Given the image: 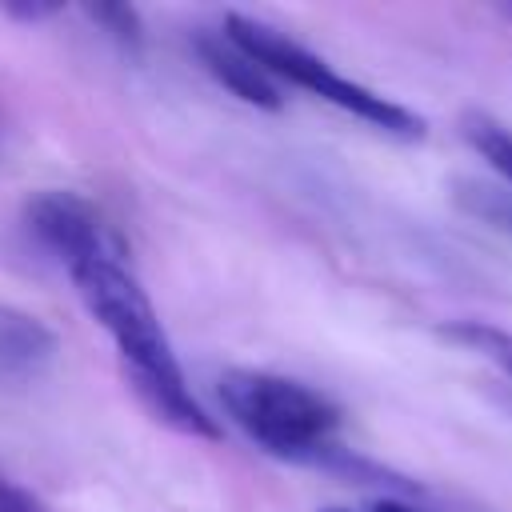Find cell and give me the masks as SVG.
Masks as SVG:
<instances>
[{"label":"cell","mask_w":512,"mask_h":512,"mask_svg":"<svg viewBox=\"0 0 512 512\" xmlns=\"http://www.w3.org/2000/svg\"><path fill=\"white\" fill-rule=\"evenodd\" d=\"M224 36L240 52H248L268 76H280V80H288V84H296V88L344 108V112L360 116L372 128H380L388 136H400V140H420L424 136V120L412 108H404V104H396V100H388V96L340 76L324 56L308 52L304 44H296L292 36H284L280 28H272L264 20H252L244 12H228L224 16Z\"/></svg>","instance_id":"obj_3"},{"label":"cell","mask_w":512,"mask_h":512,"mask_svg":"<svg viewBox=\"0 0 512 512\" xmlns=\"http://www.w3.org/2000/svg\"><path fill=\"white\" fill-rule=\"evenodd\" d=\"M0 12L8 20H24V24H36V20H52L60 12V4H0Z\"/></svg>","instance_id":"obj_12"},{"label":"cell","mask_w":512,"mask_h":512,"mask_svg":"<svg viewBox=\"0 0 512 512\" xmlns=\"http://www.w3.org/2000/svg\"><path fill=\"white\" fill-rule=\"evenodd\" d=\"M464 136L468 144L504 176V184H512V132L488 116H468L464 120Z\"/></svg>","instance_id":"obj_9"},{"label":"cell","mask_w":512,"mask_h":512,"mask_svg":"<svg viewBox=\"0 0 512 512\" xmlns=\"http://www.w3.org/2000/svg\"><path fill=\"white\" fill-rule=\"evenodd\" d=\"M452 200L468 216H476V220H484V224H492V228L512 236V192H504L496 184H484V180H456L452 184Z\"/></svg>","instance_id":"obj_7"},{"label":"cell","mask_w":512,"mask_h":512,"mask_svg":"<svg viewBox=\"0 0 512 512\" xmlns=\"http://www.w3.org/2000/svg\"><path fill=\"white\" fill-rule=\"evenodd\" d=\"M0 512H44L36 500H32V492H24L20 484H12V480H0Z\"/></svg>","instance_id":"obj_11"},{"label":"cell","mask_w":512,"mask_h":512,"mask_svg":"<svg viewBox=\"0 0 512 512\" xmlns=\"http://www.w3.org/2000/svg\"><path fill=\"white\" fill-rule=\"evenodd\" d=\"M500 12H504V16H512V4H504V8H500Z\"/></svg>","instance_id":"obj_14"},{"label":"cell","mask_w":512,"mask_h":512,"mask_svg":"<svg viewBox=\"0 0 512 512\" xmlns=\"http://www.w3.org/2000/svg\"><path fill=\"white\" fill-rule=\"evenodd\" d=\"M84 12H88V20L100 24L120 48L136 52V48L144 44V20H140V12H136L132 4H88Z\"/></svg>","instance_id":"obj_10"},{"label":"cell","mask_w":512,"mask_h":512,"mask_svg":"<svg viewBox=\"0 0 512 512\" xmlns=\"http://www.w3.org/2000/svg\"><path fill=\"white\" fill-rule=\"evenodd\" d=\"M220 404L256 448L288 464L316 468L324 452L336 444L340 408L324 392L292 376H276L260 368H228L220 376Z\"/></svg>","instance_id":"obj_2"},{"label":"cell","mask_w":512,"mask_h":512,"mask_svg":"<svg viewBox=\"0 0 512 512\" xmlns=\"http://www.w3.org/2000/svg\"><path fill=\"white\" fill-rule=\"evenodd\" d=\"M332 512H340V508H332Z\"/></svg>","instance_id":"obj_15"},{"label":"cell","mask_w":512,"mask_h":512,"mask_svg":"<svg viewBox=\"0 0 512 512\" xmlns=\"http://www.w3.org/2000/svg\"><path fill=\"white\" fill-rule=\"evenodd\" d=\"M192 48H196L204 72H208L220 88H228L236 100H244V104H252V108H264V112H280V108H284V96H280L276 80H272L248 52H240L224 32H200V36L192 40Z\"/></svg>","instance_id":"obj_5"},{"label":"cell","mask_w":512,"mask_h":512,"mask_svg":"<svg viewBox=\"0 0 512 512\" xmlns=\"http://www.w3.org/2000/svg\"><path fill=\"white\" fill-rule=\"evenodd\" d=\"M372 512H416V508H412V504H404V500L384 496V500H376V504H372Z\"/></svg>","instance_id":"obj_13"},{"label":"cell","mask_w":512,"mask_h":512,"mask_svg":"<svg viewBox=\"0 0 512 512\" xmlns=\"http://www.w3.org/2000/svg\"><path fill=\"white\" fill-rule=\"evenodd\" d=\"M68 276H72L76 296L84 300L88 316L112 336L140 404L164 428H172L180 436L220 440L216 416L192 396L184 368L176 360V348H172L144 284L132 276V268H124L120 256L108 248L100 256L72 264Z\"/></svg>","instance_id":"obj_1"},{"label":"cell","mask_w":512,"mask_h":512,"mask_svg":"<svg viewBox=\"0 0 512 512\" xmlns=\"http://www.w3.org/2000/svg\"><path fill=\"white\" fill-rule=\"evenodd\" d=\"M24 228L44 252H52L60 260L64 272L88 256L108 252L104 224H100L96 208L76 192H56V188L36 192L24 204Z\"/></svg>","instance_id":"obj_4"},{"label":"cell","mask_w":512,"mask_h":512,"mask_svg":"<svg viewBox=\"0 0 512 512\" xmlns=\"http://www.w3.org/2000/svg\"><path fill=\"white\" fill-rule=\"evenodd\" d=\"M56 352V336L16 308H0V364L4 368H36Z\"/></svg>","instance_id":"obj_6"},{"label":"cell","mask_w":512,"mask_h":512,"mask_svg":"<svg viewBox=\"0 0 512 512\" xmlns=\"http://www.w3.org/2000/svg\"><path fill=\"white\" fill-rule=\"evenodd\" d=\"M440 336L460 344V348H472V352L488 356L492 364H500L512 376V332H504L496 324H484V320H448L440 328Z\"/></svg>","instance_id":"obj_8"}]
</instances>
